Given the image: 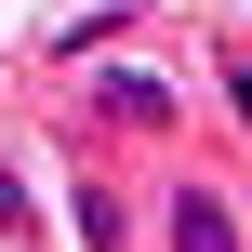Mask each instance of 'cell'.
<instances>
[{"label":"cell","instance_id":"cell-5","mask_svg":"<svg viewBox=\"0 0 252 252\" xmlns=\"http://www.w3.org/2000/svg\"><path fill=\"white\" fill-rule=\"evenodd\" d=\"M226 120L252 133V66H239V53H226Z\"/></svg>","mask_w":252,"mask_h":252},{"label":"cell","instance_id":"cell-2","mask_svg":"<svg viewBox=\"0 0 252 252\" xmlns=\"http://www.w3.org/2000/svg\"><path fill=\"white\" fill-rule=\"evenodd\" d=\"M80 106H93V120H120V133H173V120H186V93H173V80H146V66H93V80H80Z\"/></svg>","mask_w":252,"mask_h":252},{"label":"cell","instance_id":"cell-3","mask_svg":"<svg viewBox=\"0 0 252 252\" xmlns=\"http://www.w3.org/2000/svg\"><path fill=\"white\" fill-rule=\"evenodd\" d=\"M120 226H133L120 186H80V252H120Z\"/></svg>","mask_w":252,"mask_h":252},{"label":"cell","instance_id":"cell-4","mask_svg":"<svg viewBox=\"0 0 252 252\" xmlns=\"http://www.w3.org/2000/svg\"><path fill=\"white\" fill-rule=\"evenodd\" d=\"M27 239H40V213H27V173L0 159V252H27Z\"/></svg>","mask_w":252,"mask_h":252},{"label":"cell","instance_id":"cell-1","mask_svg":"<svg viewBox=\"0 0 252 252\" xmlns=\"http://www.w3.org/2000/svg\"><path fill=\"white\" fill-rule=\"evenodd\" d=\"M159 252H252V226H239V199H226V186L173 173V186H159Z\"/></svg>","mask_w":252,"mask_h":252}]
</instances>
